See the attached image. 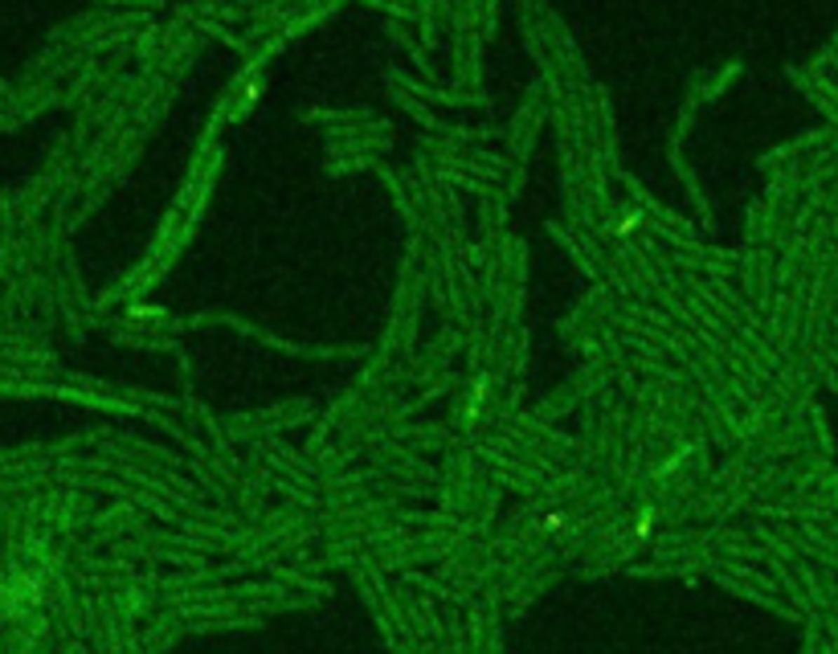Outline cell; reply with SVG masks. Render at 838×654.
<instances>
[]
</instances>
